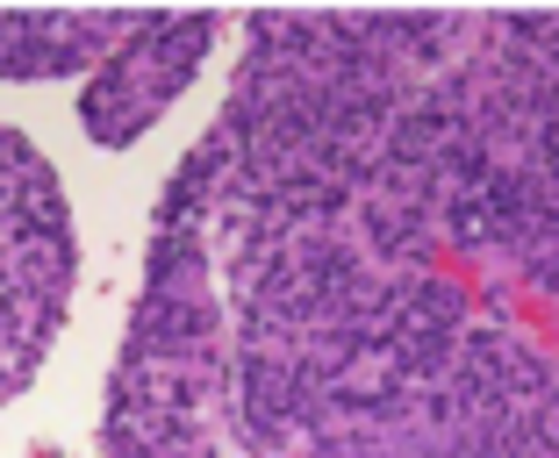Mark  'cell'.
Masks as SVG:
<instances>
[{"mask_svg": "<svg viewBox=\"0 0 559 458\" xmlns=\"http://www.w3.org/2000/svg\"><path fill=\"white\" fill-rule=\"evenodd\" d=\"M215 36V22H130L122 50L100 58V80L86 86V136L100 144H130L165 114V100L194 80L201 44Z\"/></svg>", "mask_w": 559, "mask_h": 458, "instance_id": "6da1fadb", "label": "cell"}]
</instances>
